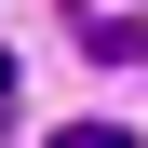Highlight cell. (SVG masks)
Masks as SVG:
<instances>
[{"instance_id": "6da1fadb", "label": "cell", "mask_w": 148, "mask_h": 148, "mask_svg": "<svg viewBox=\"0 0 148 148\" xmlns=\"http://www.w3.org/2000/svg\"><path fill=\"white\" fill-rule=\"evenodd\" d=\"M54 148H121V121H67V135H54Z\"/></svg>"}]
</instances>
